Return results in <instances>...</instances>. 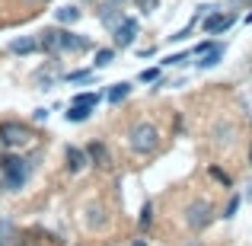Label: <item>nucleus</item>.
Returning a JSON list of instances; mask_svg holds the SVG:
<instances>
[{"label": "nucleus", "instance_id": "7ed1b4c3", "mask_svg": "<svg viewBox=\"0 0 252 246\" xmlns=\"http://www.w3.org/2000/svg\"><path fill=\"white\" fill-rule=\"evenodd\" d=\"M211 217H214V208H211L208 198H195V202H189V208H185V224H189L191 230L208 227Z\"/></svg>", "mask_w": 252, "mask_h": 246}, {"label": "nucleus", "instance_id": "9b49d317", "mask_svg": "<svg viewBox=\"0 0 252 246\" xmlns=\"http://www.w3.org/2000/svg\"><path fill=\"white\" fill-rule=\"evenodd\" d=\"M10 51H13V55H32V51H42V48H38V38L19 35V38H13V42H10Z\"/></svg>", "mask_w": 252, "mask_h": 246}, {"label": "nucleus", "instance_id": "f3484780", "mask_svg": "<svg viewBox=\"0 0 252 246\" xmlns=\"http://www.w3.org/2000/svg\"><path fill=\"white\" fill-rule=\"evenodd\" d=\"M208 173H211V179H217V182L223 185V189H230V185H233L230 173H227V170H220V166H208Z\"/></svg>", "mask_w": 252, "mask_h": 246}, {"label": "nucleus", "instance_id": "ddd939ff", "mask_svg": "<svg viewBox=\"0 0 252 246\" xmlns=\"http://www.w3.org/2000/svg\"><path fill=\"white\" fill-rule=\"evenodd\" d=\"M99 19H102V23L109 26V29H115V26L122 23L125 16H122V10H118V3H115V0H112V3H105L102 10H99Z\"/></svg>", "mask_w": 252, "mask_h": 246}, {"label": "nucleus", "instance_id": "c756f323", "mask_svg": "<svg viewBox=\"0 0 252 246\" xmlns=\"http://www.w3.org/2000/svg\"><path fill=\"white\" fill-rule=\"evenodd\" d=\"M134 246H147V243H144V240H134Z\"/></svg>", "mask_w": 252, "mask_h": 246}, {"label": "nucleus", "instance_id": "cd10ccee", "mask_svg": "<svg viewBox=\"0 0 252 246\" xmlns=\"http://www.w3.org/2000/svg\"><path fill=\"white\" fill-rule=\"evenodd\" d=\"M32 118H35V122H45V118H48V109H35V115H32Z\"/></svg>", "mask_w": 252, "mask_h": 246}, {"label": "nucleus", "instance_id": "a878e982", "mask_svg": "<svg viewBox=\"0 0 252 246\" xmlns=\"http://www.w3.org/2000/svg\"><path fill=\"white\" fill-rule=\"evenodd\" d=\"M6 237H13V224L0 221V246H6Z\"/></svg>", "mask_w": 252, "mask_h": 246}, {"label": "nucleus", "instance_id": "f257e3e1", "mask_svg": "<svg viewBox=\"0 0 252 246\" xmlns=\"http://www.w3.org/2000/svg\"><path fill=\"white\" fill-rule=\"evenodd\" d=\"M29 160H23L19 154H6V157H0V173H3V189L6 192H19L26 185V179H29Z\"/></svg>", "mask_w": 252, "mask_h": 246}, {"label": "nucleus", "instance_id": "7c9ffc66", "mask_svg": "<svg viewBox=\"0 0 252 246\" xmlns=\"http://www.w3.org/2000/svg\"><path fill=\"white\" fill-rule=\"evenodd\" d=\"M249 163H252V144H249Z\"/></svg>", "mask_w": 252, "mask_h": 246}, {"label": "nucleus", "instance_id": "bb28decb", "mask_svg": "<svg viewBox=\"0 0 252 246\" xmlns=\"http://www.w3.org/2000/svg\"><path fill=\"white\" fill-rule=\"evenodd\" d=\"M208 48H214V42H198L191 55H198V58H201V55H204V51H208Z\"/></svg>", "mask_w": 252, "mask_h": 246}, {"label": "nucleus", "instance_id": "dca6fc26", "mask_svg": "<svg viewBox=\"0 0 252 246\" xmlns=\"http://www.w3.org/2000/svg\"><path fill=\"white\" fill-rule=\"evenodd\" d=\"M99 99H102V96L90 90V93H77V96L70 99V103H77V105H90V109H96V105H99Z\"/></svg>", "mask_w": 252, "mask_h": 246}, {"label": "nucleus", "instance_id": "9d476101", "mask_svg": "<svg viewBox=\"0 0 252 246\" xmlns=\"http://www.w3.org/2000/svg\"><path fill=\"white\" fill-rule=\"evenodd\" d=\"M64 157H67V170H70V173H80L83 166L90 163V157H86V147H74V144L64 150Z\"/></svg>", "mask_w": 252, "mask_h": 246}, {"label": "nucleus", "instance_id": "aec40b11", "mask_svg": "<svg viewBox=\"0 0 252 246\" xmlns=\"http://www.w3.org/2000/svg\"><path fill=\"white\" fill-rule=\"evenodd\" d=\"M86 214H90V217H86V224H90V227H102V224H105V217H102V208H90Z\"/></svg>", "mask_w": 252, "mask_h": 246}, {"label": "nucleus", "instance_id": "6ab92c4d", "mask_svg": "<svg viewBox=\"0 0 252 246\" xmlns=\"http://www.w3.org/2000/svg\"><path fill=\"white\" fill-rule=\"evenodd\" d=\"M137 224H141V230H147L150 224H154V205H150V202H144V208H141V217H137Z\"/></svg>", "mask_w": 252, "mask_h": 246}, {"label": "nucleus", "instance_id": "2f4dec72", "mask_svg": "<svg viewBox=\"0 0 252 246\" xmlns=\"http://www.w3.org/2000/svg\"><path fill=\"white\" fill-rule=\"evenodd\" d=\"M249 3H252V0H249Z\"/></svg>", "mask_w": 252, "mask_h": 246}, {"label": "nucleus", "instance_id": "393cba45", "mask_svg": "<svg viewBox=\"0 0 252 246\" xmlns=\"http://www.w3.org/2000/svg\"><path fill=\"white\" fill-rule=\"evenodd\" d=\"M195 23H198V19H191V23H189V26H185V29H179V32H176V35H172V42H185V38H189V35H191V29H195Z\"/></svg>", "mask_w": 252, "mask_h": 246}, {"label": "nucleus", "instance_id": "6e6552de", "mask_svg": "<svg viewBox=\"0 0 252 246\" xmlns=\"http://www.w3.org/2000/svg\"><path fill=\"white\" fill-rule=\"evenodd\" d=\"M86 157H90V163H96L99 170H109V166H112L109 147H105L102 141H93V144H86Z\"/></svg>", "mask_w": 252, "mask_h": 246}, {"label": "nucleus", "instance_id": "b1692460", "mask_svg": "<svg viewBox=\"0 0 252 246\" xmlns=\"http://www.w3.org/2000/svg\"><path fill=\"white\" fill-rule=\"evenodd\" d=\"M90 77H93V70H74V74H67L64 80H67V83H86Z\"/></svg>", "mask_w": 252, "mask_h": 246}, {"label": "nucleus", "instance_id": "4468645a", "mask_svg": "<svg viewBox=\"0 0 252 246\" xmlns=\"http://www.w3.org/2000/svg\"><path fill=\"white\" fill-rule=\"evenodd\" d=\"M90 115H93V109H90V105H77V103H70V109L64 112V118H67L70 125H80V122H86Z\"/></svg>", "mask_w": 252, "mask_h": 246}, {"label": "nucleus", "instance_id": "412c9836", "mask_svg": "<svg viewBox=\"0 0 252 246\" xmlns=\"http://www.w3.org/2000/svg\"><path fill=\"white\" fill-rule=\"evenodd\" d=\"M137 80H141V83H154V80H160V68H144L141 74H137Z\"/></svg>", "mask_w": 252, "mask_h": 246}, {"label": "nucleus", "instance_id": "0eeeda50", "mask_svg": "<svg viewBox=\"0 0 252 246\" xmlns=\"http://www.w3.org/2000/svg\"><path fill=\"white\" fill-rule=\"evenodd\" d=\"M233 23H236V13H211V16H204L201 29L208 35H214V32H227Z\"/></svg>", "mask_w": 252, "mask_h": 246}, {"label": "nucleus", "instance_id": "39448f33", "mask_svg": "<svg viewBox=\"0 0 252 246\" xmlns=\"http://www.w3.org/2000/svg\"><path fill=\"white\" fill-rule=\"evenodd\" d=\"M93 42L86 35H77L70 29H58V51H90Z\"/></svg>", "mask_w": 252, "mask_h": 246}, {"label": "nucleus", "instance_id": "20e7f679", "mask_svg": "<svg viewBox=\"0 0 252 246\" xmlns=\"http://www.w3.org/2000/svg\"><path fill=\"white\" fill-rule=\"evenodd\" d=\"M29 128L26 125H19V122H0V141L3 144H10V147H19V144H26L29 141Z\"/></svg>", "mask_w": 252, "mask_h": 246}, {"label": "nucleus", "instance_id": "f8f14e48", "mask_svg": "<svg viewBox=\"0 0 252 246\" xmlns=\"http://www.w3.org/2000/svg\"><path fill=\"white\" fill-rule=\"evenodd\" d=\"M128 96H131V83H128V80H122V83H112V86H109V93H105L109 105H118V103H125Z\"/></svg>", "mask_w": 252, "mask_h": 246}, {"label": "nucleus", "instance_id": "c85d7f7f", "mask_svg": "<svg viewBox=\"0 0 252 246\" xmlns=\"http://www.w3.org/2000/svg\"><path fill=\"white\" fill-rule=\"evenodd\" d=\"M246 198H249V202H252V179H249V182H246Z\"/></svg>", "mask_w": 252, "mask_h": 246}, {"label": "nucleus", "instance_id": "1a4fd4ad", "mask_svg": "<svg viewBox=\"0 0 252 246\" xmlns=\"http://www.w3.org/2000/svg\"><path fill=\"white\" fill-rule=\"evenodd\" d=\"M223 55H227V45L214 42V48H208V51L201 55V61H198V70H211V68H217V64L223 61Z\"/></svg>", "mask_w": 252, "mask_h": 246}, {"label": "nucleus", "instance_id": "5701e85b", "mask_svg": "<svg viewBox=\"0 0 252 246\" xmlns=\"http://www.w3.org/2000/svg\"><path fill=\"white\" fill-rule=\"evenodd\" d=\"M189 61V51H179V55H169L166 61H163V68H179V64Z\"/></svg>", "mask_w": 252, "mask_h": 246}, {"label": "nucleus", "instance_id": "2eb2a0df", "mask_svg": "<svg viewBox=\"0 0 252 246\" xmlns=\"http://www.w3.org/2000/svg\"><path fill=\"white\" fill-rule=\"evenodd\" d=\"M80 16H83V13L77 10V6H58V10H55V19H58V23H64V26L77 23Z\"/></svg>", "mask_w": 252, "mask_h": 246}, {"label": "nucleus", "instance_id": "f03ea898", "mask_svg": "<svg viewBox=\"0 0 252 246\" xmlns=\"http://www.w3.org/2000/svg\"><path fill=\"white\" fill-rule=\"evenodd\" d=\"M128 144L134 154H154L160 147V128L154 122H137L134 128L128 131Z\"/></svg>", "mask_w": 252, "mask_h": 246}, {"label": "nucleus", "instance_id": "423d86ee", "mask_svg": "<svg viewBox=\"0 0 252 246\" xmlns=\"http://www.w3.org/2000/svg\"><path fill=\"white\" fill-rule=\"evenodd\" d=\"M112 35H115V45H118V48H131V45H134V38H137V19L125 16L122 23L112 29Z\"/></svg>", "mask_w": 252, "mask_h": 246}, {"label": "nucleus", "instance_id": "4be33fe9", "mask_svg": "<svg viewBox=\"0 0 252 246\" xmlns=\"http://www.w3.org/2000/svg\"><path fill=\"white\" fill-rule=\"evenodd\" d=\"M240 202H243L240 195H230L227 208H223V217H227V221H230V217H236V211H240Z\"/></svg>", "mask_w": 252, "mask_h": 246}, {"label": "nucleus", "instance_id": "a211bd4d", "mask_svg": "<svg viewBox=\"0 0 252 246\" xmlns=\"http://www.w3.org/2000/svg\"><path fill=\"white\" fill-rule=\"evenodd\" d=\"M112 61H115V48H99V51H96V61H93V64H96V68H109Z\"/></svg>", "mask_w": 252, "mask_h": 246}]
</instances>
